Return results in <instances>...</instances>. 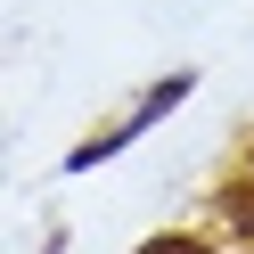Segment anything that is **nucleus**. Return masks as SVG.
<instances>
[{
    "label": "nucleus",
    "mask_w": 254,
    "mask_h": 254,
    "mask_svg": "<svg viewBox=\"0 0 254 254\" xmlns=\"http://www.w3.org/2000/svg\"><path fill=\"white\" fill-rule=\"evenodd\" d=\"M139 254H213V246H205V238H148Z\"/></svg>",
    "instance_id": "obj_2"
},
{
    "label": "nucleus",
    "mask_w": 254,
    "mask_h": 254,
    "mask_svg": "<svg viewBox=\"0 0 254 254\" xmlns=\"http://www.w3.org/2000/svg\"><path fill=\"white\" fill-rule=\"evenodd\" d=\"M181 99H189V74H164V82H156V90H148V99H139V107H131V115H123V123H115V131H99V139H82V148H74V156H66V164H74V172H90V164H107V156H115V148H131V139H139V131H148V123H156V115H172V107H181Z\"/></svg>",
    "instance_id": "obj_1"
}]
</instances>
